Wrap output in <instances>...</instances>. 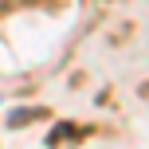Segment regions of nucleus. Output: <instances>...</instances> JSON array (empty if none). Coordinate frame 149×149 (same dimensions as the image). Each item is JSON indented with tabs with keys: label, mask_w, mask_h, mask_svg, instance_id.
I'll list each match as a JSON object with an SVG mask.
<instances>
[{
	"label": "nucleus",
	"mask_w": 149,
	"mask_h": 149,
	"mask_svg": "<svg viewBox=\"0 0 149 149\" xmlns=\"http://www.w3.org/2000/svg\"><path fill=\"white\" fill-rule=\"evenodd\" d=\"M36 118V110H16V118H12V126H24V122H31Z\"/></svg>",
	"instance_id": "f257e3e1"
}]
</instances>
